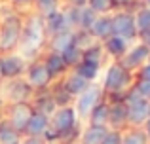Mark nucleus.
<instances>
[{
	"label": "nucleus",
	"instance_id": "nucleus-1",
	"mask_svg": "<svg viewBox=\"0 0 150 144\" xmlns=\"http://www.w3.org/2000/svg\"><path fill=\"white\" fill-rule=\"evenodd\" d=\"M125 104H127V123L133 127H143L150 118V99L139 97L133 89H127Z\"/></svg>",
	"mask_w": 150,
	"mask_h": 144
},
{
	"label": "nucleus",
	"instance_id": "nucleus-2",
	"mask_svg": "<svg viewBox=\"0 0 150 144\" xmlns=\"http://www.w3.org/2000/svg\"><path fill=\"white\" fill-rule=\"evenodd\" d=\"M44 32H46V25H44V17L42 15H34L29 19V25L23 29L21 34V46L27 53H36L40 49L42 42H44Z\"/></svg>",
	"mask_w": 150,
	"mask_h": 144
},
{
	"label": "nucleus",
	"instance_id": "nucleus-3",
	"mask_svg": "<svg viewBox=\"0 0 150 144\" xmlns=\"http://www.w3.org/2000/svg\"><path fill=\"white\" fill-rule=\"evenodd\" d=\"M131 85V72L124 67L122 63H114L108 67V70L105 74V89L108 95L114 93H125Z\"/></svg>",
	"mask_w": 150,
	"mask_h": 144
},
{
	"label": "nucleus",
	"instance_id": "nucleus-4",
	"mask_svg": "<svg viewBox=\"0 0 150 144\" xmlns=\"http://www.w3.org/2000/svg\"><path fill=\"white\" fill-rule=\"evenodd\" d=\"M21 34H23V23L17 15H10L4 19L2 23V34H0V51L2 53H10L21 42Z\"/></svg>",
	"mask_w": 150,
	"mask_h": 144
},
{
	"label": "nucleus",
	"instance_id": "nucleus-5",
	"mask_svg": "<svg viewBox=\"0 0 150 144\" xmlns=\"http://www.w3.org/2000/svg\"><path fill=\"white\" fill-rule=\"evenodd\" d=\"M51 129L59 135V140L76 129V110L70 106H59L51 114Z\"/></svg>",
	"mask_w": 150,
	"mask_h": 144
},
{
	"label": "nucleus",
	"instance_id": "nucleus-6",
	"mask_svg": "<svg viewBox=\"0 0 150 144\" xmlns=\"http://www.w3.org/2000/svg\"><path fill=\"white\" fill-rule=\"evenodd\" d=\"M101 99H103V89L97 87V85H88V89L78 95L74 110H76V114L80 118H89L91 110L101 103Z\"/></svg>",
	"mask_w": 150,
	"mask_h": 144
},
{
	"label": "nucleus",
	"instance_id": "nucleus-7",
	"mask_svg": "<svg viewBox=\"0 0 150 144\" xmlns=\"http://www.w3.org/2000/svg\"><path fill=\"white\" fill-rule=\"evenodd\" d=\"M34 108L27 103H13L10 106V114H8V123L13 127L17 133H25V127L29 123V118L33 116Z\"/></svg>",
	"mask_w": 150,
	"mask_h": 144
},
{
	"label": "nucleus",
	"instance_id": "nucleus-8",
	"mask_svg": "<svg viewBox=\"0 0 150 144\" xmlns=\"http://www.w3.org/2000/svg\"><path fill=\"white\" fill-rule=\"evenodd\" d=\"M112 34L122 36V38H125V40L137 38L139 30H137L135 15H131V13H116L112 17Z\"/></svg>",
	"mask_w": 150,
	"mask_h": 144
},
{
	"label": "nucleus",
	"instance_id": "nucleus-9",
	"mask_svg": "<svg viewBox=\"0 0 150 144\" xmlns=\"http://www.w3.org/2000/svg\"><path fill=\"white\" fill-rule=\"evenodd\" d=\"M148 59H150V46L141 42V44L133 46L131 49H127V53L124 55L122 65H124L127 70H133V68H137V67H143Z\"/></svg>",
	"mask_w": 150,
	"mask_h": 144
},
{
	"label": "nucleus",
	"instance_id": "nucleus-10",
	"mask_svg": "<svg viewBox=\"0 0 150 144\" xmlns=\"http://www.w3.org/2000/svg\"><path fill=\"white\" fill-rule=\"evenodd\" d=\"M25 59L19 55H6L0 57V70H2V78H8V80H13V78H19L23 72H25Z\"/></svg>",
	"mask_w": 150,
	"mask_h": 144
},
{
	"label": "nucleus",
	"instance_id": "nucleus-11",
	"mask_svg": "<svg viewBox=\"0 0 150 144\" xmlns=\"http://www.w3.org/2000/svg\"><path fill=\"white\" fill-rule=\"evenodd\" d=\"M27 81L30 84V87H36V89H46L48 84L51 81L48 68H46L44 63H33L27 70Z\"/></svg>",
	"mask_w": 150,
	"mask_h": 144
},
{
	"label": "nucleus",
	"instance_id": "nucleus-12",
	"mask_svg": "<svg viewBox=\"0 0 150 144\" xmlns=\"http://www.w3.org/2000/svg\"><path fill=\"white\" fill-rule=\"evenodd\" d=\"M50 127V119L46 114H42V112H33V116L29 118V123H27L25 127V135L27 137H33V138H40L42 135L48 131Z\"/></svg>",
	"mask_w": 150,
	"mask_h": 144
},
{
	"label": "nucleus",
	"instance_id": "nucleus-13",
	"mask_svg": "<svg viewBox=\"0 0 150 144\" xmlns=\"http://www.w3.org/2000/svg\"><path fill=\"white\" fill-rule=\"evenodd\" d=\"M30 93H33L30 84L25 80H19V78H13L8 85V97L11 99V103H27Z\"/></svg>",
	"mask_w": 150,
	"mask_h": 144
},
{
	"label": "nucleus",
	"instance_id": "nucleus-14",
	"mask_svg": "<svg viewBox=\"0 0 150 144\" xmlns=\"http://www.w3.org/2000/svg\"><path fill=\"white\" fill-rule=\"evenodd\" d=\"M125 123H127V104H125V100L110 103L108 125L112 127V129H122Z\"/></svg>",
	"mask_w": 150,
	"mask_h": 144
},
{
	"label": "nucleus",
	"instance_id": "nucleus-15",
	"mask_svg": "<svg viewBox=\"0 0 150 144\" xmlns=\"http://www.w3.org/2000/svg\"><path fill=\"white\" fill-rule=\"evenodd\" d=\"M74 44H76V32H74L72 29H69V30H63V32L53 34L50 46H51V51L63 53V51H67V49H69L70 46H74Z\"/></svg>",
	"mask_w": 150,
	"mask_h": 144
},
{
	"label": "nucleus",
	"instance_id": "nucleus-16",
	"mask_svg": "<svg viewBox=\"0 0 150 144\" xmlns=\"http://www.w3.org/2000/svg\"><path fill=\"white\" fill-rule=\"evenodd\" d=\"M44 65H46V68H48V74H50L51 80H53V78H59L61 74H65V70L69 68V65L63 59V55L61 53H55V51H51L44 59Z\"/></svg>",
	"mask_w": 150,
	"mask_h": 144
},
{
	"label": "nucleus",
	"instance_id": "nucleus-17",
	"mask_svg": "<svg viewBox=\"0 0 150 144\" xmlns=\"http://www.w3.org/2000/svg\"><path fill=\"white\" fill-rule=\"evenodd\" d=\"M44 25H46V29H48V32L51 36L70 29L69 23H67V15L63 13V11H59V10H55L53 13H50L48 17H44Z\"/></svg>",
	"mask_w": 150,
	"mask_h": 144
},
{
	"label": "nucleus",
	"instance_id": "nucleus-18",
	"mask_svg": "<svg viewBox=\"0 0 150 144\" xmlns=\"http://www.w3.org/2000/svg\"><path fill=\"white\" fill-rule=\"evenodd\" d=\"M108 133V125H89L80 135V144H101L105 135Z\"/></svg>",
	"mask_w": 150,
	"mask_h": 144
},
{
	"label": "nucleus",
	"instance_id": "nucleus-19",
	"mask_svg": "<svg viewBox=\"0 0 150 144\" xmlns=\"http://www.w3.org/2000/svg\"><path fill=\"white\" fill-rule=\"evenodd\" d=\"M105 49L112 57H124L125 53H127V49H129V44H127V40H125V38L112 34V36H108L105 40Z\"/></svg>",
	"mask_w": 150,
	"mask_h": 144
},
{
	"label": "nucleus",
	"instance_id": "nucleus-20",
	"mask_svg": "<svg viewBox=\"0 0 150 144\" xmlns=\"http://www.w3.org/2000/svg\"><path fill=\"white\" fill-rule=\"evenodd\" d=\"M89 32L93 34V38H99V40H106L108 36H112V17H105V15L97 17Z\"/></svg>",
	"mask_w": 150,
	"mask_h": 144
},
{
	"label": "nucleus",
	"instance_id": "nucleus-21",
	"mask_svg": "<svg viewBox=\"0 0 150 144\" xmlns=\"http://www.w3.org/2000/svg\"><path fill=\"white\" fill-rule=\"evenodd\" d=\"M55 108H57V104H55L53 95H51L50 91H42L40 95L36 97V100H34V110H36V112H42V114H46L48 118L55 112Z\"/></svg>",
	"mask_w": 150,
	"mask_h": 144
},
{
	"label": "nucleus",
	"instance_id": "nucleus-22",
	"mask_svg": "<svg viewBox=\"0 0 150 144\" xmlns=\"http://www.w3.org/2000/svg\"><path fill=\"white\" fill-rule=\"evenodd\" d=\"M63 85H65V89H67V91H69L72 97H78L82 91H86V89H88L89 81L86 80V78H82L80 74H76V72H74V74H70V76L67 78Z\"/></svg>",
	"mask_w": 150,
	"mask_h": 144
},
{
	"label": "nucleus",
	"instance_id": "nucleus-23",
	"mask_svg": "<svg viewBox=\"0 0 150 144\" xmlns=\"http://www.w3.org/2000/svg\"><path fill=\"white\" fill-rule=\"evenodd\" d=\"M108 110H110V104L101 100V103L91 110V114H89L91 125H108Z\"/></svg>",
	"mask_w": 150,
	"mask_h": 144
},
{
	"label": "nucleus",
	"instance_id": "nucleus-24",
	"mask_svg": "<svg viewBox=\"0 0 150 144\" xmlns=\"http://www.w3.org/2000/svg\"><path fill=\"white\" fill-rule=\"evenodd\" d=\"M0 144H21V133L6 122H0Z\"/></svg>",
	"mask_w": 150,
	"mask_h": 144
},
{
	"label": "nucleus",
	"instance_id": "nucleus-25",
	"mask_svg": "<svg viewBox=\"0 0 150 144\" xmlns=\"http://www.w3.org/2000/svg\"><path fill=\"white\" fill-rule=\"evenodd\" d=\"M122 144H150L146 131L141 127H133V129L122 133Z\"/></svg>",
	"mask_w": 150,
	"mask_h": 144
},
{
	"label": "nucleus",
	"instance_id": "nucleus-26",
	"mask_svg": "<svg viewBox=\"0 0 150 144\" xmlns=\"http://www.w3.org/2000/svg\"><path fill=\"white\" fill-rule=\"evenodd\" d=\"M99 67L97 63H89V61H80L76 65V74H80L82 78H86L88 81H93L99 74Z\"/></svg>",
	"mask_w": 150,
	"mask_h": 144
},
{
	"label": "nucleus",
	"instance_id": "nucleus-27",
	"mask_svg": "<svg viewBox=\"0 0 150 144\" xmlns=\"http://www.w3.org/2000/svg\"><path fill=\"white\" fill-rule=\"evenodd\" d=\"M101 59H103V48L97 46V44L88 46V48H84V51H82V61H89V63L101 65Z\"/></svg>",
	"mask_w": 150,
	"mask_h": 144
},
{
	"label": "nucleus",
	"instance_id": "nucleus-28",
	"mask_svg": "<svg viewBox=\"0 0 150 144\" xmlns=\"http://www.w3.org/2000/svg\"><path fill=\"white\" fill-rule=\"evenodd\" d=\"M82 51H84V49H82L80 46L74 44V46H70L67 51H63L61 55H63V59L67 61V65H69V67H76V65L82 61Z\"/></svg>",
	"mask_w": 150,
	"mask_h": 144
},
{
	"label": "nucleus",
	"instance_id": "nucleus-29",
	"mask_svg": "<svg viewBox=\"0 0 150 144\" xmlns=\"http://www.w3.org/2000/svg\"><path fill=\"white\" fill-rule=\"evenodd\" d=\"M51 95H53V100H55L57 106H69L70 100H72V95L65 89V85H63V84H59L57 87L51 91Z\"/></svg>",
	"mask_w": 150,
	"mask_h": 144
},
{
	"label": "nucleus",
	"instance_id": "nucleus-30",
	"mask_svg": "<svg viewBox=\"0 0 150 144\" xmlns=\"http://www.w3.org/2000/svg\"><path fill=\"white\" fill-rule=\"evenodd\" d=\"M34 2H36L38 15H42V17H48L50 13H53V11L57 10L59 0H34Z\"/></svg>",
	"mask_w": 150,
	"mask_h": 144
},
{
	"label": "nucleus",
	"instance_id": "nucleus-31",
	"mask_svg": "<svg viewBox=\"0 0 150 144\" xmlns=\"http://www.w3.org/2000/svg\"><path fill=\"white\" fill-rule=\"evenodd\" d=\"M97 19V13L91 10L89 6H82V19H80V29L84 30H89L91 29V25L95 23Z\"/></svg>",
	"mask_w": 150,
	"mask_h": 144
},
{
	"label": "nucleus",
	"instance_id": "nucleus-32",
	"mask_svg": "<svg viewBox=\"0 0 150 144\" xmlns=\"http://www.w3.org/2000/svg\"><path fill=\"white\" fill-rule=\"evenodd\" d=\"M135 23H137V30H150V8H144L135 15Z\"/></svg>",
	"mask_w": 150,
	"mask_h": 144
},
{
	"label": "nucleus",
	"instance_id": "nucleus-33",
	"mask_svg": "<svg viewBox=\"0 0 150 144\" xmlns=\"http://www.w3.org/2000/svg\"><path fill=\"white\" fill-rule=\"evenodd\" d=\"M67 23H69L70 29H74V27H78L80 29V19H82V8L78 6H72L69 11H67Z\"/></svg>",
	"mask_w": 150,
	"mask_h": 144
},
{
	"label": "nucleus",
	"instance_id": "nucleus-34",
	"mask_svg": "<svg viewBox=\"0 0 150 144\" xmlns=\"http://www.w3.org/2000/svg\"><path fill=\"white\" fill-rule=\"evenodd\" d=\"M88 6L95 13H105V11L112 10L114 4H112V0H88Z\"/></svg>",
	"mask_w": 150,
	"mask_h": 144
},
{
	"label": "nucleus",
	"instance_id": "nucleus-35",
	"mask_svg": "<svg viewBox=\"0 0 150 144\" xmlns=\"http://www.w3.org/2000/svg\"><path fill=\"white\" fill-rule=\"evenodd\" d=\"M133 91L137 93L139 97H144V99H150V81L146 80H139L135 85H133Z\"/></svg>",
	"mask_w": 150,
	"mask_h": 144
},
{
	"label": "nucleus",
	"instance_id": "nucleus-36",
	"mask_svg": "<svg viewBox=\"0 0 150 144\" xmlns=\"http://www.w3.org/2000/svg\"><path fill=\"white\" fill-rule=\"evenodd\" d=\"M101 144H122V131L120 129H108Z\"/></svg>",
	"mask_w": 150,
	"mask_h": 144
},
{
	"label": "nucleus",
	"instance_id": "nucleus-37",
	"mask_svg": "<svg viewBox=\"0 0 150 144\" xmlns=\"http://www.w3.org/2000/svg\"><path fill=\"white\" fill-rule=\"evenodd\" d=\"M141 80L150 81V61H146V63L141 67Z\"/></svg>",
	"mask_w": 150,
	"mask_h": 144
},
{
	"label": "nucleus",
	"instance_id": "nucleus-38",
	"mask_svg": "<svg viewBox=\"0 0 150 144\" xmlns=\"http://www.w3.org/2000/svg\"><path fill=\"white\" fill-rule=\"evenodd\" d=\"M139 36H141V42H143V44L150 46V30H141Z\"/></svg>",
	"mask_w": 150,
	"mask_h": 144
},
{
	"label": "nucleus",
	"instance_id": "nucleus-39",
	"mask_svg": "<svg viewBox=\"0 0 150 144\" xmlns=\"http://www.w3.org/2000/svg\"><path fill=\"white\" fill-rule=\"evenodd\" d=\"M133 0H112V4H114V8L116 6H129Z\"/></svg>",
	"mask_w": 150,
	"mask_h": 144
},
{
	"label": "nucleus",
	"instance_id": "nucleus-40",
	"mask_svg": "<svg viewBox=\"0 0 150 144\" xmlns=\"http://www.w3.org/2000/svg\"><path fill=\"white\" fill-rule=\"evenodd\" d=\"M70 2H72V6H78V8L88 6V0H70Z\"/></svg>",
	"mask_w": 150,
	"mask_h": 144
},
{
	"label": "nucleus",
	"instance_id": "nucleus-41",
	"mask_svg": "<svg viewBox=\"0 0 150 144\" xmlns=\"http://www.w3.org/2000/svg\"><path fill=\"white\" fill-rule=\"evenodd\" d=\"M23 144H42V142H40V138H33V137H29V138H27V142H23Z\"/></svg>",
	"mask_w": 150,
	"mask_h": 144
},
{
	"label": "nucleus",
	"instance_id": "nucleus-42",
	"mask_svg": "<svg viewBox=\"0 0 150 144\" xmlns=\"http://www.w3.org/2000/svg\"><path fill=\"white\" fill-rule=\"evenodd\" d=\"M144 131H146V137H148V142H150V118L146 119V123H144Z\"/></svg>",
	"mask_w": 150,
	"mask_h": 144
},
{
	"label": "nucleus",
	"instance_id": "nucleus-43",
	"mask_svg": "<svg viewBox=\"0 0 150 144\" xmlns=\"http://www.w3.org/2000/svg\"><path fill=\"white\" fill-rule=\"evenodd\" d=\"M13 4H29V2H33V0H11Z\"/></svg>",
	"mask_w": 150,
	"mask_h": 144
},
{
	"label": "nucleus",
	"instance_id": "nucleus-44",
	"mask_svg": "<svg viewBox=\"0 0 150 144\" xmlns=\"http://www.w3.org/2000/svg\"><path fill=\"white\" fill-rule=\"evenodd\" d=\"M146 4H148V8H150V0H146Z\"/></svg>",
	"mask_w": 150,
	"mask_h": 144
},
{
	"label": "nucleus",
	"instance_id": "nucleus-45",
	"mask_svg": "<svg viewBox=\"0 0 150 144\" xmlns=\"http://www.w3.org/2000/svg\"><path fill=\"white\" fill-rule=\"evenodd\" d=\"M0 80H2V70H0Z\"/></svg>",
	"mask_w": 150,
	"mask_h": 144
},
{
	"label": "nucleus",
	"instance_id": "nucleus-46",
	"mask_svg": "<svg viewBox=\"0 0 150 144\" xmlns=\"http://www.w3.org/2000/svg\"><path fill=\"white\" fill-rule=\"evenodd\" d=\"M0 110H2V103H0Z\"/></svg>",
	"mask_w": 150,
	"mask_h": 144
},
{
	"label": "nucleus",
	"instance_id": "nucleus-47",
	"mask_svg": "<svg viewBox=\"0 0 150 144\" xmlns=\"http://www.w3.org/2000/svg\"><path fill=\"white\" fill-rule=\"evenodd\" d=\"M48 144H55V142H48Z\"/></svg>",
	"mask_w": 150,
	"mask_h": 144
}]
</instances>
